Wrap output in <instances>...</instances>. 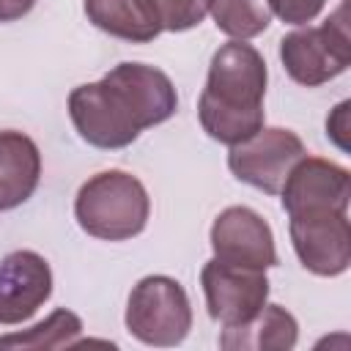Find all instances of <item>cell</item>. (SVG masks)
I'll return each mask as SVG.
<instances>
[{"mask_svg":"<svg viewBox=\"0 0 351 351\" xmlns=\"http://www.w3.org/2000/svg\"><path fill=\"white\" fill-rule=\"evenodd\" d=\"M176 110V85L148 63H118L101 80L69 93V118L77 134L101 151L132 145L143 129L165 123Z\"/></svg>","mask_w":351,"mask_h":351,"instance_id":"1","label":"cell"},{"mask_svg":"<svg viewBox=\"0 0 351 351\" xmlns=\"http://www.w3.org/2000/svg\"><path fill=\"white\" fill-rule=\"evenodd\" d=\"M266 60L252 44L236 38L222 44L211 55L206 88L197 99L203 132L222 145L252 137L266 121Z\"/></svg>","mask_w":351,"mask_h":351,"instance_id":"2","label":"cell"},{"mask_svg":"<svg viewBox=\"0 0 351 351\" xmlns=\"http://www.w3.org/2000/svg\"><path fill=\"white\" fill-rule=\"evenodd\" d=\"M151 214V197L143 181L126 170H101L90 176L77 197V225L104 241H126L145 230Z\"/></svg>","mask_w":351,"mask_h":351,"instance_id":"3","label":"cell"},{"mask_svg":"<svg viewBox=\"0 0 351 351\" xmlns=\"http://www.w3.org/2000/svg\"><path fill=\"white\" fill-rule=\"evenodd\" d=\"M126 332L145 346L173 348L192 329V304L184 285L167 274L143 277L126 302Z\"/></svg>","mask_w":351,"mask_h":351,"instance_id":"4","label":"cell"},{"mask_svg":"<svg viewBox=\"0 0 351 351\" xmlns=\"http://www.w3.org/2000/svg\"><path fill=\"white\" fill-rule=\"evenodd\" d=\"M280 60L288 77L304 88H318L351 66V36L346 3L318 27H299L282 36Z\"/></svg>","mask_w":351,"mask_h":351,"instance_id":"5","label":"cell"},{"mask_svg":"<svg viewBox=\"0 0 351 351\" xmlns=\"http://www.w3.org/2000/svg\"><path fill=\"white\" fill-rule=\"evenodd\" d=\"M307 156L302 137L282 126H261L252 137L230 145L228 167L241 181L266 195H280L291 167Z\"/></svg>","mask_w":351,"mask_h":351,"instance_id":"6","label":"cell"},{"mask_svg":"<svg viewBox=\"0 0 351 351\" xmlns=\"http://www.w3.org/2000/svg\"><path fill=\"white\" fill-rule=\"evenodd\" d=\"M288 233L299 263L318 277H337L351 266L348 211H307L288 217Z\"/></svg>","mask_w":351,"mask_h":351,"instance_id":"7","label":"cell"},{"mask_svg":"<svg viewBox=\"0 0 351 351\" xmlns=\"http://www.w3.org/2000/svg\"><path fill=\"white\" fill-rule=\"evenodd\" d=\"M200 285H203L208 315L217 324H222V329L241 326L250 318H255L271 291L266 271L230 266L217 258H211L200 269Z\"/></svg>","mask_w":351,"mask_h":351,"instance_id":"8","label":"cell"},{"mask_svg":"<svg viewBox=\"0 0 351 351\" xmlns=\"http://www.w3.org/2000/svg\"><path fill=\"white\" fill-rule=\"evenodd\" d=\"M208 241L214 258L230 266L266 271L280 263L269 222L247 206H228L219 211L211 222Z\"/></svg>","mask_w":351,"mask_h":351,"instance_id":"9","label":"cell"},{"mask_svg":"<svg viewBox=\"0 0 351 351\" xmlns=\"http://www.w3.org/2000/svg\"><path fill=\"white\" fill-rule=\"evenodd\" d=\"M280 195L288 217L307 211H348L351 173L337 162L302 156L291 167Z\"/></svg>","mask_w":351,"mask_h":351,"instance_id":"10","label":"cell"},{"mask_svg":"<svg viewBox=\"0 0 351 351\" xmlns=\"http://www.w3.org/2000/svg\"><path fill=\"white\" fill-rule=\"evenodd\" d=\"M52 296V269L33 250H14L0 261V324L27 321Z\"/></svg>","mask_w":351,"mask_h":351,"instance_id":"11","label":"cell"},{"mask_svg":"<svg viewBox=\"0 0 351 351\" xmlns=\"http://www.w3.org/2000/svg\"><path fill=\"white\" fill-rule=\"evenodd\" d=\"M41 181V151L33 137L0 132V211H11L33 197Z\"/></svg>","mask_w":351,"mask_h":351,"instance_id":"12","label":"cell"},{"mask_svg":"<svg viewBox=\"0 0 351 351\" xmlns=\"http://www.w3.org/2000/svg\"><path fill=\"white\" fill-rule=\"evenodd\" d=\"M299 340L296 318L280 304H263L255 318L241 326H225L219 348L225 351H291Z\"/></svg>","mask_w":351,"mask_h":351,"instance_id":"13","label":"cell"},{"mask_svg":"<svg viewBox=\"0 0 351 351\" xmlns=\"http://www.w3.org/2000/svg\"><path fill=\"white\" fill-rule=\"evenodd\" d=\"M82 8L93 27L121 41L148 44L162 33L143 0H85Z\"/></svg>","mask_w":351,"mask_h":351,"instance_id":"14","label":"cell"},{"mask_svg":"<svg viewBox=\"0 0 351 351\" xmlns=\"http://www.w3.org/2000/svg\"><path fill=\"white\" fill-rule=\"evenodd\" d=\"M208 14L214 16L217 30L236 41H250L271 25L266 0H211Z\"/></svg>","mask_w":351,"mask_h":351,"instance_id":"15","label":"cell"},{"mask_svg":"<svg viewBox=\"0 0 351 351\" xmlns=\"http://www.w3.org/2000/svg\"><path fill=\"white\" fill-rule=\"evenodd\" d=\"M80 335H82L80 315L71 310H55L49 318H44L41 324L25 332L3 335L0 348H63V346H71Z\"/></svg>","mask_w":351,"mask_h":351,"instance_id":"16","label":"cell"},{"mask_svg":"<svg viewBox=\"0 0 351 351\" xmlns=\"http://www.w3.org/2000/svg\"><path fill=\"white\" fill-rule=\"evenodd\" d=\"M143 3L154 16V22L159 25V30L167 33H184L197 27L211 8V0H143Z\"/></svg>","mask_w":351,"mask_h":351,"instance_id":"17","label":"cell"},{"mask_svg":"<svg viewBox=\"0 0 351 351\" xmlns=\"http://www.w3.org/2000/svg\"><path fill=\"white\" fill-rule=\"evenodd\" d=\"M266 3H269V11L285 25H307L326 5V0H266Z\"/></svg>","mask_w":351,"mask_h":351,"instance_id":"18","label":"cell"},{"mask_svg":"<svg viewBox=\"0 0 351 351\" xmlns=\"http://www.w3.org/2000/svg\"><path fill=\"white\" fill-rule=\"evenodd\" d=\"M348 107H351L348 101H340V104L335 107V112L326 118V137H332L343 151L348 148L346 140H343V134L348 132V123H346V112H348Z\"/></svg>","mask_w":351,"mask_h":351,"instance_id":"19","label":"cell"},{"mask_svg":"<svg viewBox=\"0 0 351 351\" xmlns=\"http://www.w3.org/2000/svg\"><path fill=\"white\" fill-rule=\"evenodd\" d=\"M36 0H0V22H14L30 14Z\"/></svg>","mask_w":351,"mask_h":351,"instance_id":"20","label":"cell"}]
</instances>
